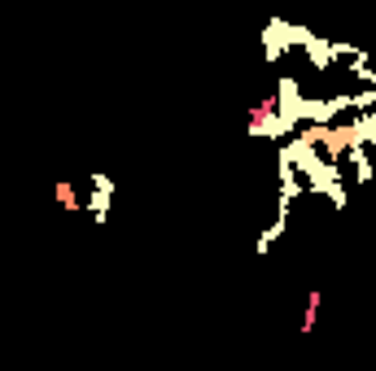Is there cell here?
<instances>
[{
  "label": "cell",
  "mask_w": 376,
  "mask_h": 371,
  "mask_svg": "<svg viewBox=\"0 0 376 371\" xmlns=\"http://www.w3.org/2000/svg\"><path fill=\"white\" fill-rule=\"evenodd\" d=\"M302 109H306V92H302V84H298L293 74H280V79H276V114H280V123H285L289 136L302 127Z\"/></svg>",
  "instance_id": "cell-1"
},
{
  "label": "cell",
  "mask_w": 376,
  "mask_h": 371,
  "mask_svg": "<svg viewBox=\"0 0 376 371\" xmlns=\"http://www.w3.org/2000/svg\"><path fill=\"white\" fill-rule=\"evenodd\" d=\"M110 197H114V192H101V188H92V197H84L88 214H92L96 223H105V214H110Z\"/></svg>",
  "instance_id": "cell-2"
},
{
  "label": "cell",
  "mask_w": 376,
  "mask_h": 371,
  "mask_svg": "<svg viewBox=\"0 0 376 371\" xmlns=\"http://www.w3.org/2000/svg\"><path fill=\"white\" fill-rule=\"evenodd\" d=\"M53 197H57V205H66V210H84V201L75 197V184H66V180L53 188Z\"/></svg>",
  "instance_id": "cell-3"
}]
</instances>
